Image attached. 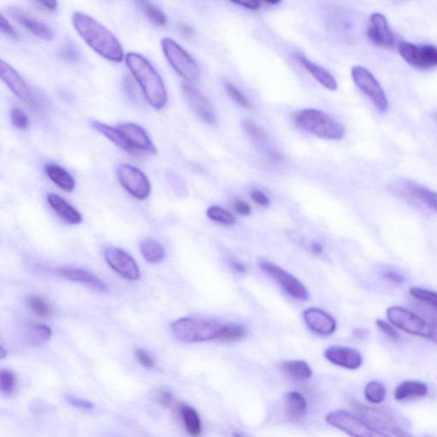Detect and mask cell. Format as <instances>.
Here are the masks:
<instances>
[{
	"instance_id": "6da1fadb",
	"label": "cell",
	"mask_w": 437,
	"mask_h": 437,
	"mask_svg": "<svg viewBox=\"0 0 437 437\" xmlns=\"http://www.w3.org/2000/svg\"><path fill=\"white\" fill-rule=\"evenodd\" d=\"M74 27L80 36L95 53L105 60L120 62L124 60L122 45L111 31L99 22L81 13L72 15Z\"/></svg>"
},
{
	"instance_id": "7a4b0ae2",
	"label": "cell",
	"mask_w": 437,
	"mask_h": 437,
	"mask_svg": "<svg viewBox=\"0 0 437 437\" xmlns=\"http://www.w3.org/2000/svg\"><path fill=\"white\" fill-rule=\"evenodd\" d=\"M126 62L141 87L148 103L157 109L165 107L167 101L165 85L151 62L142 55L134 53L127 55Z\"/></svg>"
},
{
	"instance_id": "3957f363",
	"label": "cell",
	"mask_w": 437,
	"mask_h": 437,
	"mask_svg": "<svg viewBox=\"0 0 437 437\" xmlns=\"http://www.w3.org/2000/svg\"><path fill=\"white\" fill-rule=\"evenodd\" d=\"M296 126L300 130L319 138L338 140L345 135V128L340 123L319 109H305L294 116Z\"/></svg>"
},
{
	"instance_id": "277c9868",
	"label": "cell",
	"mask_w": 437,
	"mask_h": 437,
	"mask_svg": "<svg viewBox=\"0 0 437 437\" xmlns=\"http://www.w3.org/2000/svg\"><path fill=\"white\" fill-rule=\"evenodd\" d=\"M387 317L398 329L437 343L436 319L429 321L415 312L397 306L389 308Z\"/></svg>"
},
{
	"instance_id": "5b68a950",
	"label": "cell",
	"mask_w": 437,
	"mask_h": 437,
	"mask_svg": "<svg viewBox=\"0 0 437 437\" xmlns=\"http://www.w3.org/2000/svg\"><path fill=\"white\" fill-rule=\"evenodd\" d=\"M221 325L214 319L186 317L172 324L174 337L185 342H202L218 338Z\"/></svg>"
},
{
	"instance_id": "8992f818",
	"label": "cell",
	"mask_w": 437,
	"mask_h": 437,
	"mask_svg": "<svg viewBox=\"0 0 437 437\" xmlns=\"http://www.w3.org/2000/svg\"><path fill=\"white\" fill-rule=\"evenodd\" d=\"M326 421L331 426L352 437H390L366 423L360 417L343 410L328 413Z\"/></svg>"
},
{
	"instance_id": "52a82bcc",
	"label": "cell",
	"mask_w": 437,
	"mask_h": 437,
	"mask_svg": "<svg viewBox=\"0 0 437 437\" xmlns=\"http://www.w3.org/2000/svg\"><path fill=\"white\" fill-rule=\"evenodd\" d=\"M161 45L167 61L179 76L190 81L198 79L200 69L186 50L170 38H163Z\"/></svg>"
},
{
	"instance_id": "ba28073f",
	"label": "cell",
	"mask_w": 437,
	"mask_h": 437,
	"mask_svg": "<svg viewBox=\"0 0 437 437\" xmlns=\"http://www.w3.org/2000/svg\"><path fill=\"white\" fill-rule=\"evenodd\" d=\"M351 75L356 87L368 96L376 108L382 113L389 109V100L384 89L372 73L362 66H354Z\"/></svg>"
},
{
	"instance_id": "9c48e42d",
	"label": "cell",
	"mask_w": 437,
	"mask_h": 437,
	"mask_svg": "<svg viewBox=\"0 0 437 437\" xmlns=\"http://www.w3.org/2000/svg\"><path fill=\"white\" fill-rule=\"evenodd\" d=\"M351 405L361 419L378 431L389 433L396 437H412L401 428L389 413L382 410L366 407L358 401H352Z\"/></svg>"
},
{
	"instance_id": "30bf717a",
	"label": "cell",
	"mask_w": 437,
	"mask_h": 437,
	"mask_svg": "<svg viewBox=\"0 0 437 437\" xmlns=\"http://www.w3.org/2000/svg\"><path fill=\"white\" fill-rule=\"evenodd\" d=\"M398 52L413 68L424 70L437 68V46L401 42L398 45Z\"/></svg>"
},
{
	"instance_id": "8fae6325",
	"label": "cell",
	"mask_w": 437,
	"mask_h": 437,
	"mask_svg": "<svg viewBox=\"0 0 437 437\" xmlns=\"http://www.w3.org/2000/svg\"><path fill=\"white\" fill-rule=\"evenodd\" d=\"M259 266L261 270L275 279L282 290L292 298L300 300L308 299L310 295H308L307 288L291 273L268 261H261Z\"/></svg>"
},
{
	"instance_id": "7c38bea8",
	"label": "cell",
	"mask_w": 437,
	"mask_h": 437,
	"mask_svg": "<svg viewBox=\"0 0 437 437\" xmlns=\"http://www.w3.org/2000/svg\"><path fill=\"white\" fill-rule=\"evenodd\" d=\"M117 176L120 184L132 196L139 200H144L149 197L151 183L141 170L130 164H122L117 169Z\"/></svg>"
},
{
	"instance_id": "4fadbf2b",
	"label": "cell",
	"mask_w": 437,
	"mask_h": 437,
	"mask_svg": "<svg viewBox=\"0 0 437 437\" xmlns=\"http://www.w3.org/2000/svg\"><path fill=\"white\" fill-rule=\"evenodd\" d=\"M104 259L113 270L123 278L128 280H138L140 270L134 258L130 254L119 248L105 249Z\"/></svg>"
},
{
	"instance_id": "5bb4252c",
	"label": "cell",
	"mask_w": 437,
	"mask_h": 437,
	"mask_svg": "<svg viewBox=\"0 0 437 437\" xmlns=\"http://www.w3.org/2000/svg\"><path fill=\"white\" fill-rule=\"evenodd\" d=\"M181 91L186 103L199 118L207 124L216 123V114L212 104L198 89L184 84L182 85Z\"/></svg>"
},
{
	"instance_id": "9a60e30c",
	"label": "cell",
	"mask_w": 437,
	"mask_h": 437,
	"mask_svg": "<svg viewBox=\"0 0 437 437\" xmlns=\"http://www.w3.org/2000/svg\"><path fill=\"white\" fill-rule=\"evenodd\" d=\"M368 36L370 41L381 48H391L395 44V35L390 29L387 18L381 13L370 15Z\"/></svg>"
},
{
	"instance_id": "2e32d148",
	"label": "cell",
	"mask_w": 437,
	"mask_h": 437,
	"mask_svg": "<svg viewBox=\"0 0 437 437\" xmlns=\"http://www.w3.org/2000/svg\"><path fill=\"white\" fill-rule=\"evenodd\" d=\"M327 361L348 370H357L362 365V356L357 350L342 346H331L325 351Z\"/></svg>"
},
{
	"instance_id": "e0dca14e",
	"label": "cell",
	"mask_w": 437,
	"mask_h": 437,
	"mask_svg": "<svg viewBox=\"0 0 437 437\" xmlns=\"http://www.w3.org/2000/svg\"><path fill=\"white\" fill-rule=\"evenodd\" d=\"M118 130L122 132L132 150L137 149L152 154L157 153V150L150 137L139 125L125 123L120 125Z\"/></svg>"
},
{
	"instance_id": "ac0fdd59",
	"label": "cell",
	"mask_w": 437,
	"mask_h": 437,
	"mask_svg": "<svg viewBox=\"0 0 437 437\" xmlns=\"http://www.w3.org/2000/svg\"><path fill=\"white\" fill-rule=\"evenodd\" d=\"M303 318L307 327L315 333L328 335L334 333L337 329L335 319L319 308H307L304 311Z\"/></svg>"
},
{
	"instance_id": "d6986e66",
	"label": "cell",
	"mask_w": 437,
	"mask_h": 437,
	"mask_svg": "<svg viewBox=\"0 0 437 437\" xmlns=\"http://www.w3.org/2000/svg\"><path fill=\"white\" fill-rule=\"evenodd\" d=\"M56 272L62 279L85 284V286L93 289V290L99 291L107 290L106 284H104V281L101 280L99 277L93 275V273L85 270V269L62 267L57 268Z\"/></svg>"
},
{
	"instance_id": "ffe728a7",
	"label": "cell",
	"mask_w": 437,
	"mask_h": 437,
	"mask_svg": "<svg viewBox=\"0 0 437 437\" xmlns=\"http://www.w3.org/2000/svg\"><path fill=\"white\" fill-rule=\"evenodd\" d=\"M0 76L19 99L30 103L32 95L22 77L5 61L0 62Z\"/></svg>"
},
{
	"instance_id": "44dd1931",
	"label": "cell",
	"mask_w": 437,
	"mask_h": 437,
	"mask_svg": "<svg viewBox=\"0 0 437 437\" xmlns=\"http://www.w3.org/2000/svg\"><path fill=\"white\" fill-rule=\"evenodd\" d=\"M242 127H243L249 139L256 144L257 147L261 148V151H264V154L267 155L266 158L269 161L279 162L282 159L279 152L269 149V147L271 148L270 139H269L266 132L257 126V125L251 122V120H244L242 123Z\"/></svg>"
},
{
	"instance_id": "7402d4cb",
	"label": "cell",
	"mask_w": 437,
	"mask_h": 437,
	"mask_svg": "<svg viewBox=\"0 0 437 437\" xmlns=\"http://www.w3.org/2000/svg\"><path fill=\"white\" fill-rule=\"evenodd\" d=\"M11 13L19 25L29 30L35 36L45 41L53 40L54 36L53 30L48 25H46L45 23L31 17V15L22 10L13 9Z\"/></svg>"
},
{
	"instance_id": "603a6c76",
	"label": "cell",
	"mask_w": 437,
	"mask_h": 437,
	"mask_svg": "<svg viewBox=\"0 0 437 437\" xmlns=\"http://www.w3.org/2000/svg\"><path fill=\"white\" fill-rule=\"evenodd\" d=\"M48 202L55 213L60 216L66 223L71 225L81 224L83 218L74 207L68 204L64 198L57 194L50 193L48 195Z\"/></svg>"
},
{
	"instance_id": "cb8c5ba5",
	"label": "cell",
	"mask_w": 437,
	"mask_h": 437,
	"mask_svg": "<svg viewBox=\"0 0 437 437\" xmlns=\"http://www.w3.org/2000/svg\"><path fill=\"white\" fill-rule=\"evenodd\" d=\"M279 370L288 380L293 382H306L310 380L313 375V370H312L310 366L304 361H284L281 363Z\"/></svg>"
},
{
	"instance_id": "d4e9b609",
	"label": "cell",
	"mask_w": 437,
	"mask_h": 437,
	"mask_svg": "<svg viewBox=\"0 0 437 437\" xmlns=\"http://www.w3.org/2000/svg\"><path fill=\"white\" fill-rule=\"evenodd\" d=\"M307 404L305 398L298 392L288 393L286 397V415L292 423H299L305 419Z\"/></svg>"
},
{
	"instance_id": "484cf974",
	"label": "cell",
	"mask_w": 437,
	"mask_h": 437,
	"mask_svg": "<svg viewBox=\"0 0 437 437\" xmlns=\"http://www.w3.org/2000/svg\"><path fill=\"white\" fill-rule=\"evenodd\" d=\"M296 58H298L300 64L302 65L319 84H321L324 88L331 90V91H335V90L338 89L337 81H335L334 77L331 76L326 69L307 60L303 55H299Z\"/></svg>"
},
{
	"instance_id": "4316f807",
	"label": "cell",
	"mask_w": 437,
	"mask_h": 437,
	"mask_svg": "<svg viewBox=\"0 0 437 437\" xmlns=\"http://www.w3.org/2000/svg\"><path fill=\"white\" fill-rule=\"evenodd\" d=\"M428 386L420 381H404L401 382L394 392V396L397 401L421 398L427 395Z\"/></svg>"
},
{
	"instance_id": "83f0119b",
	"label": "cell",
	"mask_w": 437,
	"mask_h": 437,
	"mask_svg": "<svg viewBox=\"0 0 437 437\" xmlns=\"http://www.w3.org/2000/svg\"><path fill=\"white\" fill-rule=\"evenodd\" d=\"M404 189L409 197L437 212V193L412 182L404 183Z\"/></svg>"
},
{
	"instance_id": "f1b7e54d",
	"label": "cell",
	"mask_w": 437,
	"mask_h": 437,
	"mask_svg": "<svg viewBox=\"0 0 437 437\" xmlns=\"http://www.w3.org/2000/svg\"><path fill=\"white\" fill-rule=\"evenodd\" d=\"M46 173L50 181L60 187L61 189L69 191V193L75 189V179L64 167L57 165V164H49L46 167Z\"/></svg>"
},
{
	"instance_id": "f546056e",
	"label": "cell",
	"mask_w": 437,
	"mask_h": 437,
	"mask_svg": "<svg viewBox=\"0 0 437 437\" xmlns=\"http://www.w3.org/2000/svg\"><path fill=\"white\" fill-rule=\"evenodd\" d=\"M53 331L50 328L42 324H29L25 331V338L29 345L40 347L50 340Z\"/></svg>"
},
{
	"instance_id": "4dcf8cb0",
	"label": "cell",
	"mask_w": 437,
	"mask_h": 437,
	"mask_svg": "<svg viewBox=\"0 0 437 437\" xmlns=\"http://www.w3.org/2000/svg\"><path fill=\"white\" fill-rule=\"evenodd\" d=\"M187 432L191 436L199 437L202 434V426L197 412L188 405H182L179 408Z\"/></svg>"
},
{
	"instance_id": "1f68e13d",
	"label": "cell",
	"mask_w": 437,
	"mask_h": 437,
	"mask_svg": "<svg viewBox=\"0 0 437 437\" xmlns=\"http://www.w3.org/2000/svg\"><path fill=\"white\" fill-rule=\"evenodd\" d=\"M144 258L148 263L157 264L165 258L166 253L163 246L158 241L151 239L144 240L139 244Z\"/></svg>"
},
{
	"instance_id": "d6a6232c",
	"label": "cell",
	"mask_w": 437,
	"mask_h": 437,
	"mask_svg": "<svg viewBox=\"0 0 437 437\" xmlns=\"http://www.w3.org/2000/svg\"><path fill=\"white\" fill-rule=\"evenodd\" d=\"M91 126L95 128L96 131L100 132L101 134H103L106 137L107 139L111 140L117 146L122 148V149L126 151H132L130 144L127 142L126 139L124 138V136L118 128L108 126V125L97 122V120L91 122Z\"/></svg>"
},
{
	"instance_id": "836d02e7",
	"label": "cell",
	"mask_w": 437,
	"mask_h": 437,
	"mask_svg": "<svg viewBox=\"0 0 437 437\" xmlns=\"http://www.w3.org/2000/svg\"><path fill=\"white\" fill-rule=\"evenodd\" d=\"M248 334L247 328L242 324L229 323L221 326L217 339L225 342H237L247 337Z\"/></svg>"
},
{
	"instance_id": "e575fe53",
	"label": "cell",
	"mask_w": 437,
	"mask_h": 437,
	"mask_svg": "<svg viewBox=\"0 0 437 437\" xmlns=\"http://www.w3.org/2000/svg\"><path fill=\"white\" fill-rule=\"evenodd\" d=\"M366 399L370 403L380 404L385 400L386 389L382 382H369L365 388Z\"/></svg>"
},
{
	"instance_id": "d590c367",
	"label": "cell",
	"mask_w": 437,
	"mask_h": 437,
	"mask_svg": "<svg viewBox=\"0 0 437 437\" xmlns=\"http://www.w3.org/2000/svg\"><path fill=\"white\" fill-rule=\"evenodd\" d=\"M137 4L141 8L152 23L160 27L166 25L167 21L166 15L158 7L154 6L153 4L146 1L137 2Z\"/></svg>"
},
{
	"instance_id": "8d00e7d4",
	"label": "cell",
	"mask_w": 437,
	"mask_h": 437,
	"mask_svg": "<svg viewBox=\"0 0 437 437\" xmlns=\"http://www.w3.org/2000/svg\"><path fill=\"white\" fill-rule=\"evenodd\" d=\"M17 377L11 370H1L0 373V390L3 396L9 397L14 395L17 389Z\"/></svg>"
},
{
	"instance_id": "74e56055",
	"label": "cell",
	"mask_w": 437,
	"mask_h": 437,
	"mask_svg": "<svg viewBox=\"0 0 437 437\" xmlns=\"http://www.w3.org/2000/svg\"><path fill=\"white\" fill-rule=\"evenodd\" d=\"M207 216L214 221L225 226H232L235 224V218L228 210L218 206L209 207Z\"/></svg>"
},
{
	"instance_id": "f35d334b",
	"label": "cell",
	"mask_w": 437,
	"mask_h": 437,
	"mask_svg": "<svg viewBox=\"0 0 437 437\" xmlns=\"http://www.w3.org/2000/svg\"><path fill=\"white\" fill-rule=\"evenodd\" d=\"M27 306L31 311L39 316H41V317H50L54 312L53 307L39 296H29L27 299Z\"/></svg>"
},
{
	"instance_id": "ab89813d",
	"label": "cell",
	"mask_w": 437,
	"mask_h": 437,
	"mask_svg": "<svg viewBox=\"0 0 437 437\" xmlns=\"http://www.w3.org/2000/svg\"><path fill=\"white\" fill-rule=\"evenodd\" d=\"M410 294L419 302L426 303L437 310V293L436 292L425 290L419 287L410 289Z\"/></svg>"
},
{
	"instance_id": "60d3db41",
	"label": "cell",
	"mask_w": 437,
	"mask_h": 437,
	"mask_svg": "<svg viewBox=\"0 0 437 437\" xmlns=\"http://www.w3.org/2000/svg\"><path fill=\"white\" fill-rule=\"evenodd\" d=\"M152 396H153L155 403L163 408H170L171 405L173 404V393L169 389L164 387V386H159L155 389L152 393Z\"/></svg>"
},
{
	"instance_id": "b9f144b4",
	"label": "cell",
	"mask_w": 437,
	"mask_h": 437,
	"mask_svg": "<svg viewBox=\"0 0 437 437\" xmlns=\"http://www.w3.org/2000/svg\"><path fill=\"white\" fill-rule=\"evenodd\" d=\"M224 87L226 92H228L229 97H232L233 101H235L237 104H240V106L246 109L252 108L251 103L249 102L247 97H246L239 89L234 87L231 82L225 81Z\"/></svg>"
},
{
	"instance_id": "7bdbcfd3",
	"label": "cell",
	"mask_w": 437,
	"mask_h": 437,
	"mask_svg": "<svg viewBox=\"0 0 437 437\" xmlns=\"http://www.w3.org/2000/svg\"><path fill=\"white\" fill-rule=\"evenodd\" d=\"M11 120L13 126L19 130H25L29 126V118L21 108L14 107L11 111Z\"/></svg>"
},
{
	"instance_id": "ee69618b",
	"label": "cell",
	"mask_w": 437,
	"mask_h": 437,
	"mask_svg": "<svg viewBox=\"0 0 437 437\" xmlns=\"http://www.w3.org/2000/svg\"><path fill=\"white\" fill-rule=\"evenodd\" d=\"M60 56L67 62H76L80 60L81 53L76 46L71 41L64 43L60 49Z\"/></svg>"
},
{
	"instance_id": "f6af8a7d",
	"label": "cell",
	"mask_w": 437,
	"mask_h": 437,
	"mask_svg": "<svg viewBox=\"0 0 437 437\" xmlns=\"http://www.w3.org/2000/svg\"><path fill=\"white\" fill-rule=\"evenodd\" d=\"M123 85L124 92L126 93L128 99H130L132 103L139 104L140 97L138 89H137L134 82L130 76H128L127 75L124 76Z\"/></svg>"
},
{
	"instance_id": "bcb514c9",
	"label": "cell",
	"mask_w": 437,
	"mask_h": 437,
	"mask_svg": "<svg viewBox=\"0 0 437 437\" xmlns=\"http://www.w3.org/2000/svg\"><path fill=\"white\" fill-rule=\"evenodd\" d=\"M65 399L67 401L70 405H72L73 407L80 408L82 410H87V411H90V410H92L95 408V404L91 403V401L82 399V398L77 397L72 395H66Z\"/></svg>"
},
{
	"instance_id": "7dc6e473",
	"label": "cell",
	"mask_w": 437,
	"mask_h": 437,
	"mask_svg": "<svg viewBox=\"0 0 437 437\" xmlns=\"http://www.w3.org/2000/svg\"><path fill=\"white\" fill-rule=\"evenodd\" d=\"M135 356L144 368H152L155 366L153 357L146 350L138 349L135 351Z\"/></svg>"
},
{
	"instance_id": "c3c4849f",
	"label": "cell",
	"mask_w": 437,
	"mask_h": 437,
	"mask_svg": "<svg viewBox=\"0 0 437 437\" xmlns=\"http://www.w3.org/2000/svg\"><path fill=\"white\" fill-rule=\"evenodd\" d=\"M377 326L382 331L388 335L389 338L393 339V340L397 341L400 339V335L398 331L390 324L382 321V319H377L376 321Z\"/></svg>"
},
{
	"instance_id": "681fc988",
	"label": "cell",
	"mask_w": 437,
	"mask_h": 437,
	"mask_svg": "<svg viewBox=\"0 0 437 437\" xmlns=\"http://www.w3.org/2000/svg\"><path fill=\"white\" fill-rule=\"evenodd\" d=\"M0 29H1L4 34L9 35L11 37L18 38L19 36L18 31L14 29V27L8 22L3 15H0Z\"/></svg>"
},
{
	"instance_id": "f907efd6",
	"label": "cell",
	"mask_w": 437,
	"mask_h": 437,
	"mask_svg": "<svg viewBox=\"0 0 437 437\" xmlns=\"http://www.w3.org/2000/svg\"><path fill=\"white\" fill-rule=\"evenodd\" d=\"M251 197L252 200L261 206H268L270 204V199L266 194L260 190H252L251 191Z\"/></svg>"
},
{
	"instance_id": "816d5d0a",
	"label": "cell",
	"mask_w": 437,
	"mask_h": 437,
	"mask_svg": "<svg viewBox=\"0 0 437 437\" xmlns=\"http://www.w3.org/2000/svg\"><path fill=\"white\" fill-rule=\"evenodd\" d=\"M382 278L396 284H401L404 282V277L400 272L393 270H386L382 273Z\"/></svg>"
},
{
	"instance_id": "f5cc1de1",
	"label": "cell",
	"mask_w": 437,
	"mask_h": 437,
	"mask_svg": "<svg viewBox=\"0 0 437 437\" xmlns=\"http://www.w3.org/2000/svg\"><path fill=\"white\" fill-rule=\"evenodd\" d=\"M233 206L237 213H239L241 216H249L251 213V207L244 201L237 199V200L234 201Z\"/></svg>"
},
{
	"instance_id": "db71d44e",
	"label": "cell",
	"mask_w": 437,
	"mask_h": 437,
	"mask_svg": "<svg viewBox=\"0 0 437 437\" xmlns=\"http://www.w3.org/2000/svg\"><path fill=\"white\" fill-rule=\"evenodd\" d=\"M34 5L40 8V9L50 11V13H55L57 9V3L56 1L34 2Z\"/></svg>"
},
{
	"instance_id": "11a10c76",
	"label": "cell",
	"mask_w": 437,
	"mask_h": 437,
	"mask_svg": "<svg viewBox=\"0 0 437 437\" xmlns=\"http://www.w3.org/2000/svg\"><path fill=\"white\" fill-rule=\"evenodd\" d=\"M234 4H236V5H239L245 8H247V9L249 10H257L259 9V8L261 6V2L259 1H242V2H234Z\"/></svg>"
},
{
	"instance_id": "9f6ffc18",
	"label": "cell",
	"mask_w": 437,
	"mask_h": 437,
	"mask_svg": "<svg viewBox=\"0 0 437 437\" xmlns=\"http://www.w3.org/2000/svg\"><path fill=\"white\" fill-rule=\"evenodd\" d=\"M177 29L182 35H184L186 37L193 36L194 34V31L191 27L186 26L185 25H179L177 26Z\"/></svg>"
},
{
	"instance_id": "6f0895ef",
	"label": "cell",
	"mask_w": 437,
	"mask_h": 437,
	"mask_svg": "<svg viewBox=\"0 0 437 437\" xmlns=\"http://www.w3.org/2000/svg\"><path fill=\"white\" fill-rule=\"evenodd\" d=\"M232 267L234 270L240 273H244L246 271H247V268H246L244 263H240V261H233Z\"/></svg>"
},
{
	"instance_id": "680465c9",
	"label": "cell",
	"mask_w": 437,
	"mask_h": 437,
	"mask_svg": "<svg viewBox=\"0 0 437 437\" xmlns=\"http://www.w3.org/2000/svg\"><path fill=\"white\" fill-rule=\"evenodd\" d=\"M311 251L314 253L315 255H321L323 252L322 245L318 243V242H314V243L311 245Z\"/></svg>"
},
{
	"instance_id": "91938a15",
	"label": "cell",
	"mask_w": 437,
	"mask_h": 437,
	"mask_svg": "<svg viewBox=\"0 0 437 437\" xmlns=\"http://www.w3.org/2000/svg\"><path fill=\"white\" fill-rule=\"evenodd\" d=\"M354 335L359 338H365L366 334H368V331L363 329H357L354 331Z\"/></svg>"
},
{
	"instance_id": "94428289",
	"label": "cell",
	"mask_w": 437,
	"mask_h": 437,
	"mask_svg": "<svg viewBox=\"0 0 437 437\" xmlns=\"http://www.w3.org/2000/svg\"><path fill=\"white\" fill-rule=\"evenodd\" d=\"M6 356H7V351H6L5 349L1 347V349H0V357H1V359H4Z\"/></svg>"
},
{
	"instance_id": "6125c7cd",
	"label": "cell",
	"mask_w": 437,
	"mask_h": 437,
	"mask_svg": "<svg viewBox=\"0 0 437 437\" xmlns=\"http://www.w3.org/2000/svg\"><path fill=\"white\" fill-rule=\"evenodd\" d=\"M233 437H246L244 435H242L241 433H234Z\"/></svg>"
},
{
	"instance_id": "be15d7a7",
	"label": "cell",
	"mask_w": 437,
	"mask_h": 437,
	"mask_svg": "<svg viewBox=\"0 0 437 437\" xmlns=\"http://www.w3.org/2000/svg\"><path fill=\"white\" fill-rule=\"evenodd\" d=\"M434 117H435L436 122V123H437V112L436 113V114H435V116H434Z\"/></svg>"
}]
</instances>
